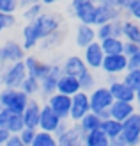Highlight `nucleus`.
I'll use <instances>...</instances> for the list:
<instances>
[{
	"mask_svg": "<svg viewBox=\"0 0 140 146\" xmlns=\"http://www.w3.org/2000/svg\"><path fill=\"white\" fill-rule=\"evenodd\" d=\"M122 25H124V20L112 21V36H115V38H122Z\"/></svg>",
	"mask_w": 140,
	"mask_h": 146,
	"instance_id": "79ce46f5",
	"label": "nucleus"
},
{
	"mask_svg": "<svg viewBox=\"0 0 140 146\" xmlns=\"http://www.w3.org/2000/svg\"><path fill=\"white\" fill-rule=\"evenodd\" d=\"M124 13L117 7L115 0H105V2L98 4V20H96V27L101 23H108V21L122 20Z\"/></svg>",
	"mask_w": 140,
	"mask_h": 146,
	"instance_id": "1a4fd4ad",
	"label": "nucleus"
},
{
	"mask_svg": "<svg viewBox=\"0 0 140 146\" xmlns=\"http://www.w3.org/2000/svg\"><path fill=\"white\" fill-rule=\"evenodd\" d=\"M60 68H62L64 75H71V77H76V78L87 70L85 62H83V59L80 55H69V57H66L64 62L60 64Z\"/></svg>",
	"mask_w": 140,
	"mask_h": 146,
	"instance_id": "412c9836",
	"label": "nucleus"
},
{
	"mask_svg": "<svg viewBox=\"0 0 140 146\" xmlns=\"http://www.w3.org/2000/svg\"><path fill=\"white\" fill-rule=\"evenodd\" d=\"M30 98L21 89H11V87H2L0 89V105L2 109H7L14 114H21L28 105Z\"/></svg>",
	"mask_w": 140,
	"mask_h": 146,
	"instance_id": "7ed1b4c3",
	"label": "nucleus"
},
{
	"mask_svg": "<svg viewBox=\"0 0 140 146\" xmlns=\"http://www.w3.org/2000/svg\"><path fill=\"white\" fill-rule=\"evenodd\" d=\"M82 146H85V144H82Z\"/></svg>",
	"mask_w": 140,
	"mask_h": 146,
	"instance_id": "6e6d98bb",
	"label": "nucleus"
},
{
	"mask_svg": "<svg viewBox=\"0 0 140 146\" xmlns=\"http://www.w3.org/2000/svg\"><path fill=\"white\" fill-rule=\"evenodd\" d=\"M122 82L126 84L129 89L137 91L140 87V70H135V68H128L126 71L122 73Z\"/></svg>",
	"mask_w": 140,
	"mask_h": 146,
	"instance_id": "7c9ffc66",
	"label": "nucleus"
},
{
	"mask_svg": "<svg viewBox=\"0 0 140 146\" xmlns=\"http://www.w3.org/2000/svg\"><path fill=\"white\" fill-rule=\"evenodd\" d=\"M138 50H140V46L138 45H135V43H129V41H124V55H126L128 57V59H129V57H133L135 54H138Z\"/></svg>",
	"mask_w": 140,
	"mask_h": 146,
	"instance_id": "a19ab883",
	"label": "nucleus"
},
{
	"mask_svg": "<svg viewBox=\"0 0 140 146\" xmlns=\"http://www.w3.org/2000/svg\"><path fill=\"white\" fill-rule=\"evenodd\" d=\"M83 144L85 146H108L110 139L101 132V130H94L83 135Z\"/></svg>",
	"mask_w": 140,
	"mask_h": 146,
	"instance_id": "c85d7f7f",
	"label": "nucleus"
},
{
	"mask_svg": "<svg viewBox=\"0 0 140 146\" xmlns=\"http://www.w3.org/2000/svg\"><path fill=\"white\" fill-rule=\"evenodd\" d=\"M101 48L105 55H119L124 52V39L122 38H115V36H110V38L99 41Z\"/></svg>",
	"mask_w": 140,
	"mask_h": 146,
	"instance_id": "a878e982",
	"label": "nucleus"
},
{
	"mask_svg": "<svg viewBox=\"0 0 140 146\" xmlns=\"http://www.w3.org/2000/svg\"><path fill=\"white\" fill-rule=\"evenodd\" d=\"M101 70L105 71L106 75L119 77V75H122V73L128 70V57L124 55V54H119V55H105L103 64H101Z\"/></svg>",
	"mask_w": 140,
	"mask_h": 146,
	"instance_id": "ddd939ff",
	"label": "nucleus"
},
{
	"mask_svg": "<svg viewBox=\"0 0 140 146\" xmlns=\"http://www.w3.org/2000/svg\"><path fill=\"white\" fill-rule=\"evenodd\" d=\"M20 9L18 0H0V13L4 14H14Z\"/></svg>",
	"mask_w": 140,
	"mask_h": 146,
	"instance_id": "e433bc0d",
	"label": "nucleus"
},
{
	"mask_svg": "<svg viewBox=\"0 0 140 146\" xmlns=\"http://www.w3.org/2000/svg\"><path fill=\"white\" fill-rule=\"evenodd\" d=\"M108 146H126V143H124V139L119 135V137H115V139H110Z\"/></svg>",
	"mask_w": 140,
	"mask_h": 146,
	"instance_id": "8fccbe9b",
	"label": "nucleus"
},
{
	"mask_svg": "<svg viewBox=\"0 0 140 146\" xmlns=\"http://www.w3.org/2000/svg\"><path fill=\"white\" fill-rule=\"evenodd\" d=\"M62 75V68H60V64H55V62H51V71H50V75L46 78H43L41 80V94L43 96H51L53 93H57V82H58V77Z\"/></svg>",
	"mask_w": 140,
	"mask_h": 146,
	"instance_id": "6ab92c4d",
	"label": "nucleus"
},
{
	"mask_svg": "<svg viewBox=\"0 0 140 146\" xmlns=\"http://www.w3.org/2000/svg\"><path fill=\"white\" fill-rule=\"evenodd\" d=\"M121 137L126 146H140V111H137L131 118L122 123Z\"/></svg>",
	"mask_w": 140,
	"mask_h": 146,
	"instance_id": "0eeeda50",
	"label": "nucleus"
},
{
	"mask_svg": "<svg viewBox=\"0 0 140 146\" xmlns=\"http://www.w3.org/2000/svg\"><path fill=\"white\" fill-rule=\"evenodd\" d=\"M23 62H25V68H27V75L37 78L39 82L43 78H46L51 71V62H45L35 55H27Z\"/></svg>",
	"mask_w": 140,
	"mask_h": 146,
	"instance_id": "9d476101",
	"label": "nucleus"
},
{
	"mask_svg": "<svg viewBox=\"0 0 140 146\" xmlns=\"http://www.w3.org/2000/svg\"><path fill=\"white\" fill-rule=\"evenodd\" d=\"M30 23L34 27L35 34H37L39 41H43V39H46L48 36H51L53 32L62 29V18L58 16V14H55V13H46L45 11L37 20L30 21Z\"/></svg>",
	"mask_w": 140,
	"mask_h": 146,
	"instance_id": "39448f33",
	"label": "nucleus"
},
{
	"mask_svg": "<svg viewBox=\"0 0 140 146\" xmlns=\"http://www.w3.org/2000/svg\"><path fill=\"white\" fill-rule=\"evenodd\" d=\"M122 39L129 41V43H135V45L140 46V23H137V21H133V20H124Z\"/></svg>",
	"mask_w": 140,
	"mask_h": 146,
	"instance_id": "393cba45",
	"label": "nucleus"
},
{
	"mask_svg": "<svg viewBox=\"0 0 140 146\" xmlns=\"http://www.w3.org/2000/svg\"><path fill=\"white\" fill-rule=\"evenodd\" d=\"M99 130L103 134H105L108 139H115V137H119L121 132H122V123L117 121V119H101V125H99Z\"/></svg>",
	"mask_w": 140,
	"mask_h": 146,
	"instance_id": "bb28decb",
	"label": "nucleus"
},
{
	"mask_svg": "<svg viewBox=\"0 0 140 146\" xmlns=\"http://www.w3.org/2000/svg\"><path fill=\"white\" fill-rule=\"evenodd\" d=\"M110 118L112 119H117L124 123L128 118H131L135 112H137V107L135 104H129V102H114L112 105H110Z\"/></svg>",
	"mask_w": 140,
	"mask_h": 146,
	"instance_id": "aec40b11",
	"label": "nucleus"
},
{
	"mask_svg": "<svg viewBox=\"0 0 140 146\" xmlns=\"http://www.w3.org/2000/svg\"><path fill=\"white\" fill-rule=\"evenodd\" d=\"M20 89L23 91L28 98H30V96H34V94L41 93V82H39L37 78H34V77H27L23 80V84H21Z\"/></svg>",
	"mask_w": 140,
	"mask_h": 146,
	"instance_id": "72a5a7b5",
	"label": "nucleus"
},
{
	"mask_svg": "<svg viewBox=\"0 0 140 146\" xmlns=\"http://www.w3.org/2000/svg\"><path fill=\"white\" fill-rule=\"evenodd\" d=\"M126 14H128V16L133 20V21L140 23V0H133V2H131V5L128 7Z\"/></svg>",
	"mask_w": 140,
	"mask_h": 146,
	"instance_id": "58836bf2",
	"label": "nucleus"
},
{
	"mask_svg": "<svg viewBox=\"0 0 140 146\" xmlns=\"http://www.w3.org/2000/svg\"><path fill=\"white\" fill-rule=\"evenodd\" d=\"M69 13H71V16L75 20H78V23L96 27V20H98V4H94L92 0H71Z\"/></svg>",
	"mask_w": 140,
	"mask_h": 146,
	"instance_id": "f03ea898",
	"label": "nucleus"
},
{
	"mask_svg": "<svg viewBox=\"0 0 140 146\" xmlns=\"http://www.w3.org/2000/svg\"><path fill=\"white\" fill-rule=\"evenodd\" d=\"M112 36V21H108V23H101L96 27V39L98 41H103Z\"/></svg>",
	"mask_w": 140,
	"mask_h": 146,
	"instance_id": "c9c22d12",
	"label": "nucleus"
},
{
	"mask_svg": "<svg viewBox=\"0 0 140 146\" xmlns=\"http://www.w3.org/2000/svg\"><path fill=\"white\" fill-rule=\"evenodd\" d=\"M99 125H101V118L94 112H89L85 114L82 119L78 121V127L83 134H89V132H94V130H99Z\"/></svg>",
	"mask_w": 140,
	"mask_h": 146,
	"instance_id": "cd10ccee",
	"label": "nucleus"
},
{
	"mask_svg": "<svg viewBox=\"0 0 140 146\" xmlns=\"http://www.w3.org/2000/svg\"><path fill=\"white\" fill-rule=\"evenodd\" d=\"M94 41H96V27L78 23L76 31H75V43H76V46L78 48H87Z\"/></svg>",
	"mask_w": 140,
	"mask_h": 146,
	"instance_id": "4be33fe9",
	"label": "nucleus"
},
{
	"mask_svg": "<svg viewBox=\"0 0 140 146\" xmlns=\"http://www.w3.org/2000/svg\"><path fill=\"white\" fill-rule=\"evenodd\" d=\"M0 111H2V105H0Z\"/></svg>",
	"mask_w": 140,
	"mask_h": 146,
	"instance_id": "5fc2aeb1",
	"label": "nucleus"
},
{
	"mask_svg": "<svg viewBox=\"0 0 140 146\" xmlns=\"http://www.w3.org/2000/svg\"><path fill=\"white\" fill-rule=\"evenodd\" d=\"M27 77L28 75H27V68L23 61L5 64V66H2V71H0V84L4 87H11V89H20Z\"/></svg>",
	"mask_w": 140,
	"mask_h": 146,
	"instance_id": "20e7f679",
	"label": "nucleus"
},
{
	"mask_svg": "<svg viewBox=\"0 0 140 146\" xmlns=\"http://www.w3.org/2000/svg\"><path fill=\"white\" fill-rule=\"evenodd\" d=\"M83 132L80 130L78 123H73L68 127V130L57 137V146H82L83 144Z\"/></svg>",
	"mask_w": 140,
	"mask_h": 146,
	"instance_id": "dca6fc26",
	"label": "nucleus"
},
{
	"mask_svg": "<svg viewBox=\"0 0 140 146\" xmlns=\"http://www.w3.org/2000/svg\"><path fill=\"white\" fill-rule=\"evenodd\" d=\"M39 0H18V7H21V9H25V7L28 5H34V4H37Z\"/></svg>",
	"mask_w": 140,
	"mask_h": 146,
	"instance_id": "de8ad7c7",
	"label": "nucleus"
},
{
	"mask_svg": "<svg viewBox=\"0 0 140 146\" xmlns=\"http://www.w3.org/2000/svg\"><path fill=\"white\" fill-rule=\"evenodd\" d=\"M83 62L89 70H101V64H103V59H105V52L101 48V43L96 39L94 43H91L87 48H83Z\"/></svg>",
	"mask_w": 140,
	"mask_h": 146,
	"instance_id": "f8f14e48",
	"label": "nucleus"
},
{
	"mask_svg": "<svg viewBox=\"0 0 140 146\" xmlns=\"http://www.w3.org/2000/svg\"><path fill=\"white\" fill-rule=\"evenodd\" d=\"M39 38L37 34H35L32 23L28 21V23H25V27L21 29V46H23V50L27 52V50H34L39 46Z\"/></svg>",
	"mask_w": 140,
	"mask_h": 146,
	"instance_id": "b1692460",
	"label": "nucleus"
},
{
	"mask_svg": "<svg viewBox=\"0 0 140 146\" xmlns=\"http://www.w3.org/2000/svg\"><path fill=\"white\" fill-rule=\"evenodd\" d=\"M133 104H135V107H137L138 111H140V87H138V89L135 91V102H133Z\"/></svg>",
	"mask_w": 140,
	"mask_h": 146,
	"instance_id": "3c124183",
	"label": "nucleus"
},
{
	"mask_svg": "<svg viewBox=\"0 0 140 146\" xmlns=\"http://www.w3.org/2000/svg\"><path fill=\"white\" fill-rule=\"evenodd\" d=\"M46 104L50 105V109L53 111L60 119L69 121V112H71V96H66L60 93H53L51 96L46 98Z\"/></svg>",
	"mask_w": 140,
	"mask_h": 146,
	"instance_id": "9b49d317",
	"label": "nucleus"
},
{
	"mask_svg": "<svg viewBox=\"0 0 140 146\" xmlns=\"http://www.w3.org/2000/svg\"><path fill=\"white\" fill-rule=\"evenodd\" d=\"M25 50L21 46V43L9 39L5 41L2 46H0V66H5V64H12V62H20L25 61Z\"/></svg>",
	"mask_w": 140,
	"mask_h": 146,
	"instance_id": "423d86ee",
	"label": "nucleus"
},
{
	"mask_svg": "<svg viewBox=\"0 0 140 146\" xmlns=\"http://www.w3.org/2000/svg\"><path fill=\"white\" fill-rule=\"evenodd\" d=\"M91 112V104H89V93L80 91L75 96H71V112H69V121L78 123L85 114Z\"/></svg>",
	"mask_w": 140,
	"mask_h": 146,
	"instance_id": "6e6552de",
	"label": "nucleus"
},
{
	"mask_svg": "<svg viewBox=\"0 0 140 146\" xmlns=\"http://www.w3.org/2000/svg\"><path fill=\"white\" fill-rule=\"evenodd\" d=\"M89 104H91V112L98 114L101 119L110 118V105L114 104V96L110 93L108 86H99L94 87L89 93Z\"/></svg>",
	"mask_w": 140,
	"mask_h": 146,
	"instance_id": "f257e3e1",
	"label": "nucleus"
},
{
	"mask_svg": "<svg viewBox=\"0 0 140 146\" xmlns=\"http://www.w3.org/2000/svg\"><path fill=\"white\" fill-rule=\"evenodd\" d=\"M80 82L76 77H71V75H62L58 77V82H57V93L66 94V96H75L76 93H80Z\"/></svg>",
	"mask_w": 140,
	"mask_h": 146,
	"instance_id": "5701e85b",
	"label": "nucleus"
},
{
	"mask_svg": "<svg viewBox=\"0 0 140 146\" xmlns=\"http://www.w3.org/2000/svg\"><path fill=\"white\" fill-rule=\"evenodd\" d=\"M94 4H101V2H105V0H92Z\"/></svg>",
	"mask_w": 140,
	"mask_h": 146,
	"instance_id": "864d4df0",
	"label": "nucleus"
},
{
	"mask_svg": "<svg viewBox=\"0 0 140 146\" xmlns=\"http://www.w3.org/2000/svg\"><path fill=\"white\" fill-rule=\"evenodd\" d=\"M128 68L140 70V50H138V54H135L133 57H129V59H128Z\"/></svg>",
	"mask_w": 140,
	"mask_h": 146,
	"instance_id": "c03bdc74",
	"label": "nucleus"
},
{
	"mask_svg": "<svg viewBox=\"0 0 140 146\" xmlns=\"http://www.w3.org/2000/svg\"><path fill=\"white\" fill-rule=\"evenodd\" d=\"M30 146H57V137H55L53 134H50V132L37 130Z\"/></svg>",
	"mask_w": 140,
	"mask_h": 146,
	"instance_id": "2f4dec72",
	"label": "nucleus"
},
{
	"mask_svg": "<svg viewBox=\"0 0 140 146\" xmlns=\"http://www.w3.org/2000/svg\"><path fill=\"white\" fill-rule=\"evenodd\" d=\"M0 128L7 130L9 134H20L25 128L21 114H14L7 109H2L0 111Z\"/></svg>",
	"mask_w": 140,
	"mask_h": 146,
	"instance_id": "4468645a",
	"label": "nucleus"
},
{
	"mask_svg": "<svg viewBox=\"0 0 140 146\" xmlns=\"http://www.w3.org/2000/svg\"><path fill=\"white\" fill-rule=\"evenodd\" d=\"M41 105L39 102L30 100L28 105L25 107V111L21 112V118H23V125L25 128H32V130H37L39 128V114H41Z\"/></svg>",
	"mask_w": 140,
	"mask_h": 146,
	"instance_id": "a211bd4d",
	"label": "nucleus"
},
{
	"mask_svg": "<svg viewBox=\"0 0 140 146\" xmlns=\"http://www.w3.org/2000/svg\"><path fill=\"white\" fill-rule=\"evenodd\" d=\"M39 2H41L43 5H55V4L60 2V0H39Z\"/></svg>",
	"mask_w": 140,
	"mask_h": 146,
	"instance_id": "603ef678",
	"label": "nucleus"
},
{
	"mask_svg": "<svg viewBox=\"0 0 140 146\" xmlns=\"http://www.w3.org/2000/svg\"><path fill=\"white\" fill-rule=\"evenodd\" d=\"M16 25V16L14 14H4L0 13V32L7 31V29H11Z\"/></svg>",
	"mask_w": 140,
	"mask_h": 146,
	"instance_id": "4c0bfd02",
	"label": "nucleus"
},
{
	"mask_svg": "<svg viewBox=\"0 0 140 146\" xmlns=\"http://www.w3.org/2000/svg\"><path fill=\"white\" fill-rule=\"evenodd\" d=\"M64 39H66V32L60 29V31H57V32H53L51 36H48L46 39H43L39 45H41L43 50H51V48L60 46L62 43H64Z\"/></svg>",
	"mask_w": 140,
	"mask_h": 146,
	"instance_id": "c756f323",
	"label": "nucleus"
},
{
	"mask_svg": "<svg viewBox=\"0 0 140 146\" xmlns=\"http://www.w3.org/2000/svg\"><path fill=\"white\" fill-rule=\"evenodd\" d=\"M4 146H27V144L20 139V135H18V134H11V135H9V139H7V143H5Z\"/></svg>",
	"mask_w": 140,
	"mask_h": 146,
	"instance_id": "37998d69",
	"label": "nucleus"
},
{
	"mask_svg": "<svg viewBox=\"0 0 140 146\" xmlns=\"http://www.w3.org/2000/svg\"><path fill=\"white\" fill-rule=\"evenodd\" d=\"M45 13V5H43L41 2H37V4H34V5H28V7H25L23 9V20L27 21H34V20H37L41 14Z\"/></svg>",
	"mask_w": 140,
	"mask_h": 146,
	"instance_id": "f704fd0d",
	"label": "nucleus"
},
{
	"mask_svg": "<svg viewBox=\"0 0 140 146\" xmlns=\"http://www.w3.org/2000/svg\"><path fill=\"white\" fill-rule=\"evenodd\" d=\"M68 127H69V123L62 119V121H60V125L57 127V130H55V134H53V135H55V137H58V135H62V134L66 132V130H68Z\"/></svg>",
	"mask_w": 140,
	"mask_h": 146,
	"instance_id": "a18cd8bd",
	"label": "nucleus"
},
{
	"mask_svg": "<svg viewBox=\"0 0 140 146\" xmlns=\"http://www.w3.org/2000/svg\"><path fill=\"white\" fill-rule=\"evenodd\" d=\"M108 89H110V93H112V96H114V102H129V104L135 102V91L129 89L121 78L110 82Z\"/></svg>",
	"mask_w": 140,
	"mask_h": 146,
	"instance_id": "f3484780",
	"label": "nucleus"
},
{
	"mask_svg": "<svg viewBox=\"0 0 140 146\" xmlns=\"http://www.w3.org/2000/svg\"><path fill=\"white\" fill-rule=\"evenodd\" d=\"M9 132L7 130H4V128H0V146H4L5 143H7V139H9Z\"/></svg>",
	"mask_w": 140,
	"mask_h": 146,
	"instance_id": "09e8293b",
	"label": "nucleus"
},
{
	"mask_svg": "<svg viewBox=\"0 0 140 146\" xmlns=\"http://www.w3.org/2000/svg\"><path fill=\"white\" fill-rule=\"evenodd\" d=\"M60 118L51 111L48 104H43L41 105V114H39V128L43 132H50V134H55L57 127L60 125Z\"/></svg>",
	"mask_w": 140,
	"mask_h": 146,
	"instance_id": "2eb2a0df",
	"label": "nucleus"
},
{
	"mask_svg": "<svg viewBox=\"0 0 140 146\" xmlns=\"http://www.w3.org/2000/svg\"><path fill=\"white\" fill-rule=\"evenodd\" d=\"M35 132H37V130H32V128H23V130H21V132H20L18 135H20V139L23 141L27 146H30V144H32V141H34V137H35Z\"/></svg>",
	"mask_w": 140,
	"mask_h": 146,
	"instance_id": "ea45409f",
	"label": "nucleus"
},
{
	"mask_svg": "<svg viewBox=\"0 0 140 146\" xmlns=\"http://www.w3.org/2000/svg\"><path fill=\"white\" fill-rule=\"evenodd\" d=\"M78 82H80V89L85 91V93H91L94 87H96V77H94V73L92 70L87 68L82 75L78 77Z\"/></svg>",
	"mask_w": 140,
	"mask_h": 146,
	"instance_id": "473e14b6",
	"label": "nucleus"
},
{
	"mask_svg": "<svg viewBox=\"0 0 140 146\" xmlns=\"http://www.w3.org/2000/svg\"><path fill=\"white\" fill-rule=\"evenodd\" d=\"M131 2H133V0H115L117 7H119L122 13H126V11H128V7L131 5Z\"/></svg>",
	"mask_w": 140,
	"mask_h": 146,
	"instance_id": "49530a36",
	"label": "nucleus"
}]
</instances>
